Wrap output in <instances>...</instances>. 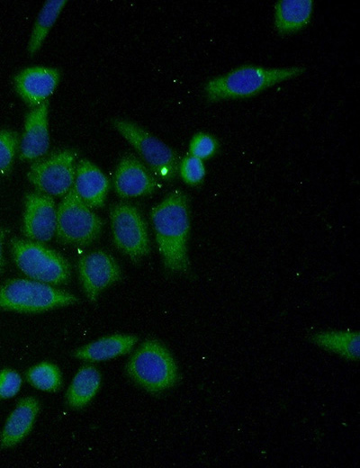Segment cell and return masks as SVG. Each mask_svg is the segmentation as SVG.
<instances>
[{
    "label": "cell",
    "instance_id": "2e32d148",
    "mask_svg": "<svg viewBox=\"0 0 360 468\" xmlns=\"http://www.w3.org/2000/svg\"><path fill=\"white\" fill-rule=\"evenodd\" d=\"M39 400L32 396L21 399L8 416L0 435L1 448L19 444L32 430L40 411Z\"/></svg>",
    "mask_w": 360,
    "mask_h": 468
},
{
    "label": "cell",
    "instance_id": "9c48e42d",
    "mask_svg": "<svg viewBox=\"0 0 360 468\" xmlns=\"http://www.w3.org/2000/svg\"><path fill=\"white\" fill-rule=\"evenodd\" d=\"M76 153L72 149L55 152L33 162L27 173L35 189L50 196H64L74 185Z\"/></svg>",
    "mask_w": 360,
    "mask_h": 468
},
{
    "label": "cell",
    "instance_id": "484cf974",
    "mask_svg": "<svg viewBox=\"0 0 360 468\" xmlns=\"http://www.w3.org/2000/svg\"><path fill=\"white\" fill-rule=\"evenodd\" d=\"M21 375L13 369L0 371V399H9L17 394L22 386Z\"/></svg>",
    "mask_w": 360,
    "mask_h": 468
},
{
    "label": "cell",
    "instance_id": "ac0fdd59",
    "mask_svg": "<svg viewBox=\"0 0 360 468\" xmlns=\"http://www.w3.org/2000/svg\"><path fill=\"white\" fill-rule=\"evenodd\" d=\"M312 13V0H280L274 4V29L281 35L294 33L308 25Z\"/></svg>",
    "mask_w": 360,
    "mask_h": 468
},
{
    "label": "cell",
    "instance_id": "9a60e30c",
    "mask_svg": "<svg viewBox=\"0 0 360 468\" xmlns=\"http://www.w3.org/2000/svg\"><path fill=\"white\" fill-rule=\"evenodd\" d=\"M73 186L86 205L90 208H99L105 202L110 184L98 166L87 159H81L76 167Z\"/></svg>",
    "mask_w": 360,
    "mask_h": 468
},
{
    "label": "cell",
    "instance_id": "e0dca14e",
    "mask_svg": "<svg viewBox=\"0 0 360 468\" xmlns=\"http://www.w3.org/2000/svg\"><path fill=\"white\" fill-rule=\"evenodd\" d=\"M138 337L130 334H113L85 345L73 352L75 358L99 362L129 353L138 342Z\"/></svg>",
    "mask_w": 360,
    "mask_h": 468
},
{
    "label": "cell",
    "instance_id": "7a4b0ae2",
    "mask_svg": "<svg viewBox=\"0 0 360 468\" xmlns=\"http://www.w3.org/2000/svg\"><path fill=\"white\" fill-rule=\"evenodd\" d=\"M305 70L303 66L274 68L241 66L206 81L203 86L204 96L210 103L250 97L276 84L297 77Z\"/></svg>",
    "mask_w": 360,
    "mask_h": 468
},
{
    "label": "cell",
    "instance_id": "603a6c76",
    "mask_svg": "<svg viewBox=\"0 0 360 468\" xmlns=\"http://www.w3.org/2000/svg\"><path fill=\"white\" fill-rule=\"evenodd\" d=\"M19 146L18 133L12 130H0V175L10 172Z\"/></svg>",
    "mask_w": 360,
    "mask_h": 468
},
{
    "label": "cell",
    "instance_id": "4fadbf2b",
    "mask_svg": "<svg viewBox=\"0 0 360 468\" xmlns=\"http://www.w3.org/2000/svg\"><path fill=\"white\" fill-rule=\"evenodd\" d=\"M113 185L119 196L130 198L152 194L158 182L140 160L132 154H127L118 163Z\"/></svg>",
    "mask_w": 360,
    "mask_h": 468
},
{
    "label": "cell",
    "instance_id": "4316f807",
    "mask_svg": "<svg viewBox=\"0 0 360 468\" xmlns=\"http://www.w3.org/2000/svg\"><path fill=\"white\" fill-rule=\"evenodd\" d=\"M10 230L6 227H0V274L4 271V244L7 234Z\"/></svg>",
    "mask_w": 360,
    "mask_h": 468
},
{
    "label": "cell",
    "instance_id": "d6986e66",
    "mask_svg": "<svg viewBox=\"0 0 360 468\" xmlns=\"http://www.w3.org/2000/svg\"><path fill=\"white\" fill-rule=\"evenodd\" d=\"M100 384V372L92 365L82 366L75 374L67 391V404L75 410L84 408L96 394Z\"/></svg>",
    "mask_w": 360,
    "mask_h": 468
},
{
    "label": "cell",
    "instance_id": "7c38bea8",
    "mask_svg": "<svg viewBox=\"0 0 360 468\" xmlns=\"http://www.w3.org/2000/svg\"><path fill=\"white\" fill-rule=\"evenodd\" d=\"M59 79L60 72L57 68L34 66L18 72L14 77V85L23 102L33 108L47 101Z\"/></svg>",
    "mask_w": 360,
    "mask_h": 468
},
{
    "label": "cell",
    "instance_id": "ba28073f",
    "mask_svg": "<svg viewBox=\"0 0 360 468\" xmlns=\"http://www.w3.org/2000/svg\"><path fill=\"white\" fill-rule=\"evenodd\" d=\"M113 244L138 262L150 251L147 223L140 211L126 202L114 204L109 213Z\"/></svg>",
    "mask_w": 360,
    "mask_h": 468
},
{
    "label": "cell",
    "instance_id": "3957f363",
    "mask_svg": "<svg viewBox=\"0 0 360 468\" xmlns=\"http://www.w3.org/2000/svg\"><path fill=\"white\" fill-rule=\"evenodd\" d=\"M129 377L146 391L158 393L174 387L178 367L168 349L158 340H145L126 364Z\"/></svg>",
    "mask_w": 360,
    "mask_h": 468
},
{
    "label": "cell",
    "instance_id": "44dd1931",
    "mask_svg": "<svg viewBox=\"0 0 360 468\" xmlns=\"http://www.w3.org/2000/svg\"><path fill=\"white\" fill-rule=\"evenodd\" d=\"M66 4V0H49L45 2L32 30L27 47L30 55H34L39 51Z\"/></svg>",
    "mask_w": 360,
    "mask_h": 468
},
{
    "label": "cell",
    "instance_id": "5b68a950",
    "mask_svg": "<svg viewBox=\"0 0 360 468\" xmlns=\"http://www.w3.org/2000/svg\"><path fill=\"white\" fill-rule=\"evenodd\" d=\"M10 248L15 265L31 279L50 285L64 284L70 280L68 260L42 242L13 238Z\"/></svg>",
    "mask_w": 360,
    "mask_h": 468
},
{
    "label": "cell",
    "instance_id": "cb8c5ba5",
    "mask_svg": "<svg viewBox=\"0 0 360 468\" xmlns=\"http://www.w3.org/2000/svg\"><path fill=\"white\" fill-rule=\"evenodd\" d=\"M216 139L206 132L195 133L189 144V152L199 159H206L212 157L218 149Z\"/></svg>",
    "mask_w": 360,
    "mask_h": 468
},
{
    "label": "cell",
    "instance_id": "ffe728a7",
    "mask_svg": "<svg viewBox=\"0 0 360 468\" xmlns=\"http://www.w3.org/2000/svg\"><path fill=\"white\" fill-rule=\"evenodd\" d=\"M359 332L351 330H328L313 334L310 340L317 346L338 354L341 357L357 361L359 359Z\"/></svg>",
    "mask_w": 360,
    "mask_h": 468
},
{
    "label": "cell",
    "instance_id": "277c9868",
    "mask_svg": "<svg viewBox=\"0 0 360 468\" xmlns=\"http://www.w3.org/2000/svg\"><path fill=\"white\" fill-rule=\"evenodd\" d=\"M79 299L50 284L14 278L0 285V309L22 313H37L75 304Z\"/></svg>",
    "mask_w": 360,
    "mask_h": 468
},
{
    "label": "cell",
    "instance_id": "6da1fadb",
    "mask_svg": "<svg viewBox=\"0 0 360 468\" xmlns=\"http://www.w3.org/2000/svg\"><path fill=\"white\" fill-rule=\"evenodd\" d=\"M150 217L165 267L173 273H186L190 230L187 196L181 190L171 192L153 207Z\"/></svg>",
    "mask_w": 360,
    "mask_h": 468
},
{
    "label": "cell",
    "instance_id": "30bf717a",
    "mask_svg": "<svg viewBox=\"0 0 360 468\" xmlns=\"http://www.w3.org/2000/svg\"><path fill=\"white\" fill-rule=\"evenodd\" d=\"M77 268L83 290L90 302H94L104 289L122 278L121 267L116 260L102 250L81 256Z\"/></svg>",
    "mask_w": 360,
    "mask_h": 468
},
{
    "label": "cell",
    "instance_id": "5bb4252c",
    "mask_svg": "<svg viewBox=\"0 0 360 468\" xmlns=\"http://www.w3.org/2000/svg\"><path fill=\"white\" fill-rule=\"evenodd\" d=\"M50 148L49 102L33 107L26 115L20 145V158L36 160Z\"/></svg>",
    "mask_w": 360,
    "mask_h": 468
},
{
    "label": "cell",
    "instance_id": "52a82bcc",
    "mask_svg": "<svg viewBox=\"0 0 360 468\" xmlns=\"http://www.w3.org/2000/svg\"><path fill=\"white\" fill-rule=\"evenodd\" d=\"M112 123L158 176L164 180L175 178L179 167L175 150L132 122L115 118Z\"/></svg>",
    "mask_w": 360,
    "mask_h": 468
},
{
    "label": "cell",
    "instance_id": "7402d4cb",
    "mask_svg": "<svg viewBox=\"0 0 360 468\" xmlns=\"http://www.w3.org/2000/svg\"><path fill=\"white\" fill-rule=\"evenodd\" d=\"M28 382L34 388L50 392L59 390L62 375L57 365L48 362L40 363L25 374Z\"/></svg>",
    "mask_w": 360,
    "mask_h": 468
},
{
    "label": "cell",
    "instance_id": "8992f818",
    "mask_svg": "<svg viewBox=\"0 0 360 468\" xmlns=\"http://www.w3.org/2000/svg\"><path fill=\"white\" fill-rule=\"evenodd\" d=\"M104 222L86 205L72 187L63 197L57 209V239L67 245L85 247L101 234Z\"/></svg>",
    "mask_w": 360,
    "mask_h": 468
},
{
    "label": "cell",
    "instance_id": "8fae6325",
    "mask_svg": "<svg viewBox=\"0 0 360 468\" xmlns=\"http://www.w3.org/2000/svg\"><path fill=\"white\" fill-rule=\"evenodd\" d=\"M57 210L52 196L31 192L24 197L22 234L31 240L46 242L56 230Z\"/></svg>",
    "mask_w": 360,
    "mask_h": 468
},
{
    "label": "cell",
    "instance_id": "d4e9b609",
    "mask_svg": "<svg viewBox=\"0 0 360 468\" xmlns=\"http://www.w3.org/2000/svg\"><path fill=\"white\" fill-rule=\"evenodd\" d=\"M178 168L184 182L190 185L200 184L205 176V166L202 160L191 155L183 158Z\"/></svg>",
    "mask_w": 360,
    "mask_h": 468
}]
</instances>
